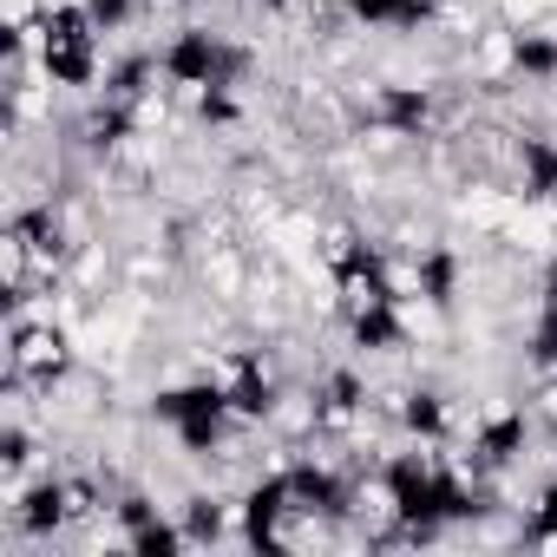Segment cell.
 I'll return each instance as SVG.
<instances>
[{
    "label": "cell",
    "instance_id": "1",
    "mask_svg": "<svg viewBox=\"0 0 557 557\" xmlns=\"http://www.w3.org/2000/svg\"><path fill=\"white\" fill-rule=\"evenodd\" d=\"M99 21L86 0H60L34 21V53H40V73L47 86H66V92H92L99 86Z\"/></svg>",
    "mask_w": 557,
    "mask_h": 557
},
{
    "label": "cell",
    "instance_id": "2",
    "mask_svg": "<svg viewBox=\"0 0 557 557\" xmlns=\"http://www.w3.org/2000/svg\"><path fill=\"white\" fill-rule=\"evenodd\" d=\"M158 66H164V79L184 86V92H203V86H230V92H236L243 73H249V53H243L230 34H216V27H177V34L164 40Z\"/></svg>",
    "mask_w": 557,
    "mask_h": 557
},
{
    "label": "cell",
    "instance_id": "3",
    "mask_svg": "<svg viewBox=\"0 0 557 557\" xmlns=\"http://www.w3.org/2000/svg\"><path fill=\"white\" fill-rule=\"evenodd\" d=\"M151 420H158V426H171L184 453L210 459V453L223 446V433H230L236 407H230L223 381H184V387H164V394H151Z\"/></svg>",
    "mask_w": 557,
    "mask_h": 557
},
{
    "label": "cell",
    "instance_id": "4",
    "mask_svg": "<svg viewBox=\"0 0 557 557\" xmlns=\"http://www.w3.org/2000/svg\"><path fill=\"white\" fill-rule=\"evenodd\" d=\"M66 374H73V342H66V329H53V322H21V315H14V329H8V387H40V394H53Z\"/></svg>",
    "mask_w": 557,
    "mask_h": 557
},
{
    "label": "cell",
    "instance_id": "5",
    "mask_svg": "<svg viewBox=\"0 0 557 557\" xmlns=\"http://www.w3.org/2000/svg\"><path fill=\"white\" fill-rule=\"evenodd\" d=\"M86 511H99V485H86V479H40V485L21 492V505H14V531L40 544V537L66 531V524L86 518Z\"/></svg>",
    "mask_w": 557,
    "mask_h": 557
},
{
    "label": "cell",
    "instance_id": "6",
    "mask_svg": "<svg viewBox=\"0 0 557 557\" xmlns=\"http://www.w3.org/2000/svg\"><path fill=\"white\" fill-rule=\"evenodd\" d=\"M329 269H335V289H342L348 309H355V302H400L381 243H368L361 230H348V236L335 243V262H329Z\"/></svg>",
    "mask_w": 557,
    "mask_h": 557
},
{
    "label": "cell",
    "instance_id": "7",
    "mask_svg": "<svg viewBox=\"0 0 557 557\" xmlns=\"http://www.w3.org/2000/svg\"><path fill=\"white\" fill-rule=\"evenodd\" d=\"M296 511V492H289V472H269L243 492V518H236V537L249 550H283V524Z\"/></svg>",
    "mask_w": 557,
    "mask_h": 557
},
{
    "label": "cell",
    "instance_id": "8",
    "mask_svg": "<svg viewBox=\"0 0 557 557\" xmlns=\"http://www.w3.org/2000/svg\"><path fill=\"white\" fill-rule=\"evenodd\" d=\"M8 256H14V283L27 269H53L66 256V223L53 203H34V210H14L8 223Z\"/></svg>",
    "mask_w": 557,
    "mask_h": 557
},
{
    "label": "cell",
    "instance_id": "9",
    "mask_svg": "<svg viewBox=\"0 0 557 557\" xmlns=\"http://www.w3.org/2000/svg\"><path fill=\"white\" fill-rule=\"evenodd\" d=\"M112 518H119V531H125V544H132L138 557H177V550L190 544V531L171 524V518H158V505L138 498V492H125V498L112 505Z\"/></svg>",
    "mask_w": 557,
    "mask_h": 557
},
{
    "label": "cell",
    "instance_id": "10",
    "mask_svg": "<svg viewBox=\"0 0 557 557\" xmlns=\"http://www.w3.org/2000/svg\"><path fill=\"white\" fill-rule=\"evenodd\" d=\"M524 440H531V420L518 413V407H505V413H492L479 433H472V453H466V472H479V479H498L511 459H524Z\"/></svg>",
    "mask_w": 557,
    "mask_h": 557
},
{
    "label": "cell",
    "instance_id": "11",
    "mask_svg": "<svg viewBox=\"0 0 557 557\" xmlns=\"http://www.w3.org/2000/svg\"><path fill=\"white\" fill-rule=\"evenodd\" d=\"M289 492H296V511L329 518V524H342L348 505H355V485H348L335 466H322V459H296V466H289Z\"/></svg>",
    "mask_w": 557,
    "mask_h": 557
},
{
    "label": "cell",
    "instance_id": "12",
    "mask_svg": "<svg viewBox=\"0 0 557 557\" xmlns=\"http://www.w3.org/2000/svg\"><path fill=\"white\" fill-rule=\"evenodd\" d=\"M223 394H230V407H236V420H269L275 413V374L262 368V355H230L223 361Z\"/></svg>",
    "mask_w": 557,
    "mask_h": 557
},
{
    "label": "cell",
    "instance_id": "13",
    "mask_svg": "<svg viewBox=\"0 0 557 557\" xmlns=\"http://www.w3.org/2000/svg\"><path fill=\"white\" fill-rule=\"evenodd\" d=\"M433 112H440L433 86H381V92H374V125L394 132V138H420V132H433Z\"/></svg>",
    "mask_w": 557,
    "mask_h": 557
},
{
    "label": "cell",
    "instance_id": "14",
    "mask_svg": "<svg viewBox=\"0 0 557 557\" xmlns=\"http://www.w3.org/2000/svg\"><path fill=\"white\" fill-rule=\"evenodd\" d=\"M348 335H355V348H368V355H400V348H407L400 302H355V309H348Z\"/></svg>",
    "mask_w": 557,
    "mask_h": 557
},
{
    "label": "cell",
    "instance_id": "15",
    "mask_svg": "<svg viewBox=\"0 0 557 557\" xmlns=\"http://www.w3.org/2000/svg\"><path fill=\"white\" fill-rule=\"evenodd\" d=\"M342 14L355 27H387V34H413L440 14V0H342Z\"/></svg>",
    "mask_w": 557,
    "mask_h": 557
},
{
    "label": "cell",
    "instance_id": "16",
    "mask_svg": "<svg viewBox=\"0 0 557 557\" xmlns=\"http://www.w3.org/2000/svg\"><path fill=\"white\" fill-rule=\"evenodd\" d=\"M132 132H138V106H132V99H112V92H99V106H92L86 125H79L86 151H99V158H112Z\"/></svg>",
    "mask_w": 557,
    "mask_h": 557
},
{
    "label": "cell",
    "instance_id": "17",
    "mask_svg": "<svg viewBox=\"0 0 557 557\" xmlns=\"http://www.w3.org/2000/svg\"><path fill=\"white\" fill-rule=\"evenodd\" d=\"M420 296H426V309H453L459 302V256L446 249V243H433V249H420Z\"/></svg>",
    "mask_w": 557,
    "mask_h": 557
},
{
    "label": "cell",
    "instance_id": "18",
    "mask_svg": "<svg viewBox=\"0 0 557 557\" xmlns=\"http://www.w3.org/2000/svg\"><path fill=\"white\" fill-rule=\"evenodd\" d=\"M518 171L531 203H557V138H518Z\"/></svg>",
    "mask_w": 557,
    "mask_h": 557
},
{
    "label": "cell",
    "instance_id": "19",
    "mask_svg": "<svg viewBox=\"0 0 557 557\" xmlns=\"http://www.w3.org/2000/svg\"><path fill=\"white\" fill-rule=\"evenodd\" d=\"M400 426H407L420 446H440V440L453 433V420H446V394H433V387H413V394L400 400Z\"/></svg>",
    "mask_w": 557,
    "mask_h": 557
},
{
    "label": "cell",
    "instance_id": "20",
    "mask_svg": "<svg viewBox=\"0 0 557 557\" xmlns=\"http://www.w3.org/2000/svg\"><path fill=\"white\" fill-rule=\"evenodd\" d=\"M505 53H511V73H524V79H557V34L518 27V34L505 40Z\"/></svg>",
    "mask_w": 557,
    "mask_h": 557
},
{
    "label": "cell",
    "instance_id": "21",
    "mask_svg": "<svg viewBox=\"0 0 557 557\" xmlns=\"http://www.w3.org/2000/svg\"><path fill=\"white\" fill-rule=\"evenodd\" d=\"M361 400H368L361 374H355V368H335V374L322 381V394H315V420H355Z\"/></svg>",
    "mask_w": 557,
    "mask_h": 557
},
{
    "label": "cell",
    "instance_id": "22",
    "mask_svg": "<svg viewBox=\"0 0 557 557\" xmlns=\"http://www.w3.org/2000/svg\"><path fill=\"white\" fill-rule=\"evenodd\" d=\"M524 355H531V368H557V289L537 296V322H531Z\"/></svg>",
    "mask_w": 557,
    "mask_h": 557
},
{
    "label": "cell",
    "instance_id": "23",
    "mask_svg": "<svg viewBox=\"0 0 557 557\" xmlns=\"http://www.w3.org/2000/svg\"><path fill=\"white\" fill-rule=\"evenodd\" d=\"M184 531H190V544H216V537L230 531V511H223L216 498H190V505H184Z\"/></svg>",
    "mask_w": 557,
    "mask_h": 557
},
{
    "label": "cell",
    "instance_id": "24",
    "mask_svg": "<svg viewBox=\"0 0 557 557\" xmlns=\"http://www.w3.org/2000/svg\"><path fill=\"white\" fill-rule=\"evenodd\" d=\"M524 537L531 544H557V479H544V492H537V505L524 518Z\"/></svg>",
    "mask_w": 557,
    "mask_h": 557
},
{
    "label": "cell",
    "instance_id": "25",
    "mask_svg": "<svg viewBox=\"0 0 557 557\" xmlns=\"http://www.w3.org/2000/svg\"><path fill=\"white\" fill-rule=\"evenodd\" d=\"M27 459H34V440H27V426H21V420H8V426H0V472L14 479Z\"/></svg>",
    "mask_w": 557,
    "mask_h": 557
},
{
    "label": "cell",
    "instance_id": "26",
    "mask_svg": "<svg viewBox=\"0 0 557 557\" xmlns=\"http://www.w3.org/2000/svg\"><path fill=\"white\" fill-rule=\"evenodd\" d=\"M197 119L203 125H236V92L230 86H203L197 92Z\"/></svg>",
    "mask_w": 557,
    "mask_h": 557
},
{
    "label": "cell",
    "instance_id": "27",
    "mask_svg": "<svg viewBox=\"0 0 557 557\" xmlns=\"http://www.w3.org/2000/svg\"><path fill=\"white\" fill-rule=\"evenodd\" d=\"M86 8H92V21H99L106 34H119V27H132V21H138L145 0H86Z\"/></svg>",
    "mask_w": 557,
    "mask_h": 557
},
{
    "label": "cell",
    "instance_id": "28",
    "mask_svg": "<svg viewBox=\"0 0 557 557\" xmlns=\"http://www.w3.org/2000/svg\"><path fill=\"white\" fill-rule=\"evenodd\" d=\"M544 289H557V256H550V269H544Z\"/></svg>",
    "mask_w": 557,
    "mask_h": 557
},
{
    "label": "cell",
    "instance_id": "29",
    "mask_svg": "<svg viewBox=\"0 0 557 557\" xmlns=\"http://www.w3.org/2000/svg\"><path fill=\"white\" fill-rule=\"evenodd\" d=\"M262 8H289V0H262Z\"/></svg>",
    "mask_w": 557,
    "mask_h": 557
}]
</instances>
